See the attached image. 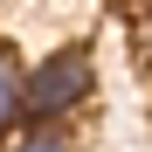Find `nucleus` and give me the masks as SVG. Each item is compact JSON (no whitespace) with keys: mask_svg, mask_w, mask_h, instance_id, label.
I'll return each instance as SVG.
<instances>
[{"mask_svg":"<svg viewBox=\"0 0 152 152\" xmlns=\"http://www.w3.org/2000/svg\"><path fill=\"white\" fill-rule=\"evenodd\" d=\"M90 90H97L90 48L83 42H76V48H56V56H42L28 69V83H21V118H28V124H62Z\"/></svg>","mask_w":152,"mask_h":152,"instance_id":"1","label":"nucleus"},{"mask_svg":"<svg viewBox=\"0 0 152 152\" xmlns=\"http://www.w3.org/2000/svg\"><path fill=\"white\" fill-rule=\"evenodd\" d=\"M0 152H76L62 124H14L7 138H0Z\"/></svg>","mask_w":152,"mask_h":152,"instance_id":"2","label":"nucleus"},{"mask_svg":"<svg viewBox=\"0 0 152 152\" xmlns=\"http://www.w3.org/2000/svg\"><path fill=\"white\" fill-rule=\"evenodd\" d=\"M21 83H28V69H21L14 56H0V138L21 124Z\"/></svg>","mask_w":152,"mask_h":152,"instance_id":"3","label":"nucleus"}]
</instances>
